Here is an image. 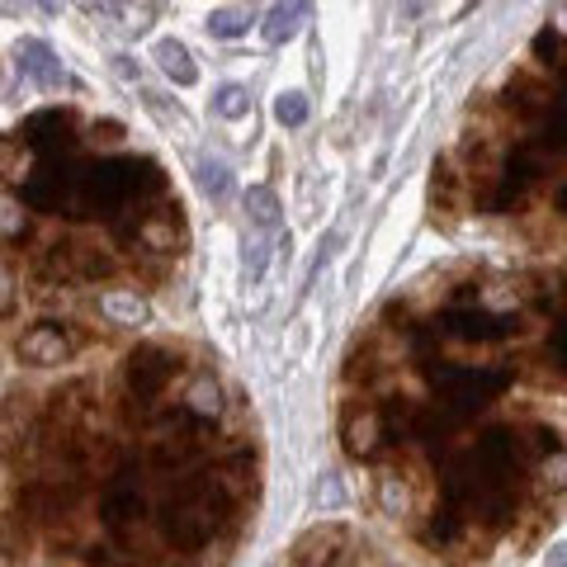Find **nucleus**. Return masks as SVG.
I'll use <instances>...</instances> for the list:
<instances>
[{
	"label": "nucleus",
	"instance_id": "f257e3e1",
	"mask_svg": "<svg viewBox=\"0 0 567 567\" xmlns=\"http://www.w3.org/2000/svg\"><path fill=\"white\" fill-rule=\"evenodd\" d=\"M246 232H251V256H246V284H256L270 260V246L279 242V203L270 185H256L246 194Z\"/></svg>",
	"mask_w": 567,
	"mask_h": 567
},
{
	"label": "nucleus",
	"instance_id": "f03ea898",
	"mask_svg": "<svg viewBox=\"0 0 567 567\" xmlns=\"http://www.w3.org/2000/svg\"><path fill=\"white\" fill-rule=\"evenodd\" d=\"M20 71L29 81H38L43 90H57L62 86V62L53 57V47L38 43V38H24L20 43Z\"/></svg>",
	"mask_w": 567,
	"mask_h": 567
},
{
	"label": "nucleus",
	"instance_id": "7ed1b4c3",
	"mask_svg": "<svg viewBox=\"0 0 567 567\" xmlns=\"http://www.w3.org/2000/svg\"><path fill=\"white\" fill-rule=\"evenodd\" d=\"M312 10V0H275L270 14H265V43H284L293 38V29L303 24V14Z\"/></svg>",
	"mask_w": 567,
	"mask_h": 567
},
{
	"label": "nucleus",
	"instance_id": "20e7f679",
	"mask_svg": "<svg viewBox=\"0 0 567 567\" xmlns=\"http://www.w3.org/2000/svg\"><path fill=\"white\" fill-rule=\"evenodd\" d=\"M156 62H162V71H166L176 86H194V81H199V67L189 62L185 43H176V38H162V43H156Z\"/></svg>",
	"mask_w": 567,
	"mask_h": 567
},
{
	"label": "nucleus",
	"instance_id": "39448f33",
	"mask_svg": "<svg viewBox=\"0 0 567 567\" xmlns=\"http://www.w3.org/2000/svg\"><path fill=\"white\" fill-rule=\"evenodd\" d=\"M246 24H251V14L223 10V14H213V20H209V34L213 38H236V34H246Z\"/></svg>",
	"mask_w": 567,
	"mask_h": 567
},
{
	"label": "nucleus",
	"instance_id": "423d86ee",
	"mask_svg": "<svg viewBox=\"0 0 567 567\" xmlns=\"http://www.w3.org/2000/svg\"><path fill=\"white\" fill-rule=\"evenodd\" d=\"M275 119L284 123V129H298V123L308 119V100L303 94H284V100L275 104Z\"/></svg>",
	"mask_w": 567,
	"mask_h": 567
},
{
	"label": "nucleus",
	"instance_id": "0eeeda50",
	"mask_svg": "<svg viewBox=\"0 0 567 567\" xmlns=\"http://www.w3.org/2000/svg\"><path fill=\"white\" fill-rule=\"evenodd\" d=\"M218 109H223V114H236V109H242V90L223 86V100H218Z\"/></svg>",
	"mask_w": 567,
	"mask_h": 567
},
{
	"label": "nucleus",
	"instance_id": "6e6552de",
	"mask_svg": "<svg viewBox=\"0 0 567 567\" xmlns=\"http://www.w3.org/2000/svg\"><path fill=\"white\" fill-rule=\"evenodd\" d=\"M421 10H425V0H402V14H407V20H421Z\"/></svg>",
	"mask_w": 567,
	"mask_h": 567
}]
</instances>
